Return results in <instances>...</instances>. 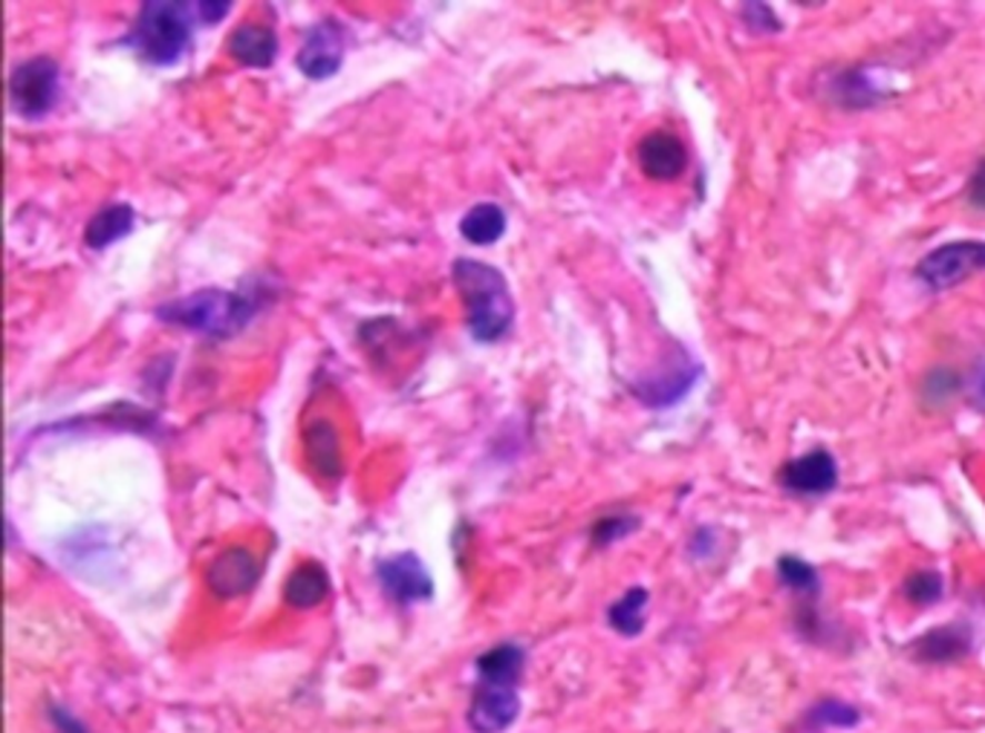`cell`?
I'll list each match as a JSON object with an SVG mask.
<instances>
[{
  "instance_id": "7a4b0ae2",
  "label": "cell",
  "mask_w": 985,
  "mask_h": 733,
  "mask_svg": "<svg viewBox=\"0 0 985 733\" xmlns=\"http://www.w3.org/2000/svg\"><path fill=\"white\" fill-rule=\"evenodd\" d=\"M197 3L148 0L137 12V21L125 36V47L145 58L148 64H177L186 56L195 27L200 23Z\"/></svg>"
},
{
  "instance_id": "8992f818",
  "label": "cell",
  "mask_w": 985,
  "mask_h": 733,
  "mask_svg": "<svg viewBox=\"0 0 985 733\" xmlns=\"http://www.w3.org/2000/svg\"><path fill=\"white\" fill-rule=\"evenodd\" d=\"M699 375H703V366H699L697 361H690L688 355L679 350L676 359L665 361L661 370H654V373H648L645 379L634 381L630 390H634L636 399H639L641 404H648V408L654 410L674 408L676 402H683L685 395L694 390Z\"/></svg>"
},
{
  "instance_id": "2e32d148",
  "label": "cell",
  "mask_w": 985,
  "mask_h": 733,
  "mask_svg": "<svg viewBox=\"0 0 985 733\" xmlns=\"http://www.w3.org/2000/svg\"><path fill=\"white\" fill-rule=\"evenodd\" d=\"M526 655L518 644H500L491 647L477 659V676L480 684H497V687H518L524 676Z\"/></svg>"
},
{
  "instance_id": "d4e9b609",
  "label": "cell",
  "mask_w": 985,
  "mask_h": 733,
  "mask_svg": "<svg viewBox=\"0 0 985 733\" xmlns=\"http://www.w3.org/2000/svg\"><path fill=\"white\" fill-rule=\"evenodd\" d=\"M858 711L853 705H844V702H835V699H827V702H820L815 705L813 711V722L824 727H856L858 725Z\"/></svg>"
},
{
  "instance_id": "4dcf8cb0",
  "label": "cell",
  "mask_w": 985,
  "mask_h": 733,
  "mask_svg": "<svg viewBox=\"0 0 985 733\" xmlns=\"http://www.w3.org/2000/svg\"><path fill=\"white\" fill-rule=\"evenodd\" d=\"M714 552V529H699L690 540V554L694 558H708Z\"/></svg>"
},
{
  "instance_id": "ffe728a7",
  "label": "cell",
  "mask_w": 985,
  "mask_h": 733,
  "mask_svg": "<svg viewBox=\"0 0 985 733\" xmlns=\"http://www.w3.org/2000/svg\"><path fill=\"white\" fill-rule=\"evenodd\" d=\"M829 96H833L835 104H842L847 110H864L873 108L882 93L870 81L864 79L862 70H844L838 72L833 81H829Z\"/></svg>"
},
{
  "instance_id": "30bf717a",
  "label": "cell",
  "mask_w": 985,
  "mask_h": 733,
  "mask_svg": "<svg viewBox=\"0 0 985 733\" xmlns=\"http://www.w3.org/2000/svg\"><path fill=\"white\" fill-rule=\"evenodd\" d=\"M520 716L518 687H497V684H477L468 725L475 733H504Z\"/></svg>"
},
{
  "instance_id": "484cf974",
  "label": "cell",
  "mask_w": 985,
  "mask_h": 733,
  "mask_svg": "<svg viewBox=\"0 0 985 733\" xmlns=\"http://www.w3.org/2000/svg\"><path fill=\"white\" fill-rule=\"evenodd\" d=\"M743 21L752 32H777L780 21H777L775 9L769 3H746L743 7Z\"/></svg>"
},
{
  "instance_id": "9a60e30c",
  "label": "cell",
  "mask_w": 985,
  "mask_h": 733,
  "mask_svg": "<svg viewBox=\"0 0 985 733\" xmlns=\"http://www.w3.org/2000/svg\"><path fill=\"white\" fill-rule=\"evenodd\" d=\"M304 448H307V460L316 468V474L327 476V480L341 476V448H338V436L327 419H316L304 431Z\"/></svg>"
},
{
  "instance_id": "cb8c5ba5",
  "label": "cell",
  "mask_w": 985,
  "mask_h": 733,
  "mask_svg": "<svg viewBox=\"0 0 985 733\" xmlns=\"http://www.w3.org/2000/svg\"><path fill=\"white\" fill-rule=\"evenodd\" d=\"M636 529H639V518H634V514H613V518L596 520L590 538L598 549H607L613 543L625 540L627 534H634Z\"/></svg>"
},
{
  "instance_id": "ba28073f",
  "label": "cell",
  "mask_w": 985,
  "mask_h": 733,
  "mask_svg": "<svg viewBox=\"0 0 985 733\" xmlns=\"http://www.w3.org/2000/svg\"><path fill=\"white\" fill-rule=\"evenodd\" d=\"M376 575H379L385 595L396 604H419V601H428L434 595L431 572L425 569L422 558H417L414 552H399L388 561H381Z\"/></svg>"
},
{
  "instance_id": "1f68e13d",
  "label": "cell",
  "mask_w": 985,
  "mask_h": 733,
  "mask_svg": "<svg viewBox=\"0 0 985 733\" xmlns=\"http://www.w3.org/2000/svg\"><path fill=\"white\" fill-rule=\"evenodd\" d=\"M974 399L977 404H985V364L977 366V373H974Z\"/></svg>"
},
{
  "instance_id": "6da1fadb",
  "label": "cell",
  "mask_w": 985,
  "mask_h": 733,
  "mask_svg": "<svg viewBox=\"0 0 985 733\" xmlns=\"http://www.w3.org/2000/svg\"><path fill=\"white\" fill-rule=\"evenodd\" d=\"M451 281L466 303V324L477 341H497L515 321V301L504 272L475 258L451 263Z\"/></svg>"
},
{
  "instance_id": "4fadbf2b",
  "label": "cell",
  "mask_w": 985,
  "mask_h": 733,
  "mask_svg": "<svg viewBox=\"0 0 985 733\" xmlns=\"http://www.w3.org/2000/svg\"><path fill=\"white\" fill-rule=\"evenodd\" d=\"M226 50L243 67L267 70V67H272L275 56H278V36L269 27H263V23H240L229 36Z\"/></svg>"
},
{
  "instance_id": "52a82bcc",
  "label": "cell",
  "mask_w": 985,
  "mask_h": 733,
  "mask_svg": "<svg viewBox=\"0 0 985 733\" xmlns=\"http://www.w3.org/2000/svg\"><path fill=\"white\" fill-rule=\"evenodd\" d=\"M345 47H347L345 27L338 21H332V18H325V21H318L316 27L304 36L301 50H298L296 56L298 70L312 81L330 79V76H336L338 72V67H341Z\"/></svg>"
},
{
  "instance_id": "603a6c76",
  "label": "cell",
  "mask_w": 985,
  "mask_h": 733,
  "mask_svg": "<svg viewBox=\"0 0 985 733\" xmlns=\"http://www.w3.org/2000/svg\"><path fill=\"white\" fill-rule=\"evenodd\" d=\"M945 581L936 569H919L905 581V598L916 606H931L943 598Z\"/></svg>"
},
{
  "instance_id": "83f0119b",
  "label": "cell",
  "mask_w": 985,
  "mask_h": 733,
  "mask_svg": "<svg viewBox=\"0 0 985 733\" xmlns=\"http://www.w3.org/2000/svg\"><path fill=\"white\" fill-rule=\"evenodd\" d=\"M968 202H972L977 211H985V159L977 165V171L972 173V182H968V191H965Z\"/></svg>"
},
{
  "instance_id": "3957f363",
  "label": "cell",
  "mask_w": 985,
  "mask_h": 733,
  "mask_svg": "<svg viewBox=\"0 0 985 733\" xmlns=\"http://www.w3.org/2000/svg\"><path fill=\"white\" fill-rule=\"evenodd\" d=\"M255 312H258V303L243 292L200 289L186 298L162 303L157 318L166 324L182 327V330L211 335V339H231L252 321Z\"/></svg>"
},
{
  "instance_id": "8fae6325",
  "label": "cell",
  "mask_w": 985,
  "mask_h": 733,
  "mask_svg": "<svg viewBox=\"0 0 985 733\" xmlns=\"http://www.w3.org/2000/svg\"><path fill=\"white\" fill-rule=\"evenodd\" d=\"M636 159H639L641 173L659 182L676 180L688 168V151H685L683 139L668 130H654L641 139L636 148Z\"/></svg>"
},
{
  "instance_id": "5bb4252c",
  "label": "cell",
  "mask_w": 985,
  "mask_h": 733,
  "mask_svg": "<svg viewBox=\"0 0 985 733\" xmlns=\"http://www.w3.org/2000/svg\"><path fill=\"white\" fill-rule=\"evenodd\" d=\"M330 595V575L321 563H301L283 583V598L296 610H312Z\"/></svg>"
},
{
  "instance_id": "4316f807",
  "label": "cell",
  "mask_w": 985,
  "mask_h": 733,
  "mask_svg": "<svg viewBox=\"0 0 985 733\" xmlns=\"http://www.w3.org/2000/svg\"><path fill=\"white\" fill-rule=\"evenodd\" d=\"M957 375H951L948 370H936V373H931L928 379H925V384H922V393H925V399H928L931 404H943L945 399H948L951 393H957Z\"/></svg>"
},
{
  "instance_id": "7c38bea8",
  "label": "cell",
  "mask_w": 985,
  "mask_h": 733,
  "mask_svg": "<svg viewBox=\"0 0 985 733\" xmlns=\"http://www.w3.org/2000/svg\"><path fill=\"white\" fill-rule=\"evenodd\" d=\"M260 575V566L252 552L235 546L226 549L209 569V590L217 598H238L252 590Z\"/></svg>"
},
{
  "instance_id": "7402d4cb",
  "label": "cell",
  "mask_w": 985,
  "mask_h": 733,
  "mask_svg": "<svg viewBox=\"0 0 985 733\" xmlns=\"http://www.w3.org/2000/svg\"><path fill=\"white\" fill-rule=\"evenodd\" d=\"M777 575L780 581L789 586L792 592H798V595L806 598H815L820 590V578L813 566L800 558H792V554H784L780 561H777Z\"/></svg>"
},
{
  "instance_id": "ac0fdd59",
  "label": "cell",
  "mask_w": 985,
  "mask_h": 733,
  "mask_svg": "<svg viewBox=\"0 0 985 733\" xmlns=\"http://www.w3.org/2000/svg\"><path fill=\"white\" fill-rule=\"evenodd\" d=\"M968 647H972L968 630L939 626V630H931L916 641V655L922 662H954V659H963Z\"/></svg>"
},
{
  "instance_id": "44dd1931",
  "label": "cell",
  "mask_w": 985,
  "mask_h": 733,
  "mask_svg": "<svg viewBox=\"0 0 985 733\" xmlns=\"http://www.w3.org/2000/svg\"><path fill=\"white\" fill-rule=\"evenodd\" d=\"M645 606H648V590L645 586H634L627 590L625 595L610 606L607 612V621L619 635L625 639H636V635L645 630Z\"/></svg>"
},
{
  "instance_id": "f1b7e54d",
  "label": "cell",
  "mask_w": 985,
  "mask_h": 733,
  "mask_svg": "<svg viewBox=\"0 0 985 733\" xmlns=\"http://www.w3.org/2000/svg\"><path fill=\"white\" fill-rule=\"evenodd\" d=\"M50 720L58 733H90L79 720H76V716H72V713H67L64 707H50Z\"/></svg>"
},
{
  "instance_id": "d6986e66",
  "label": "cell",
  "mask_w": 985,
  "mask_h": 733,
  "mask_svg": "<svg viewBox=\"0 0 985 733\" xmlns=\"http://www.w3.org/2000/svg\"><path fill=\"white\" fill-rule=\"evenodd\" d=\"M506 214L495 202H477L460 220V234L475 245H491L504 238Z\"/></svg>"
},
{
  "instance_id": "e0dca14e",
  "label": "cell",
  "mask_w": 985,
  "mask_h": 733,
  "mask_svg": "<svg viewBox=\"0 0 985 733\" xmlns=\"http://www.w3.org/2000/svg\"><path fill=\"white\" fill-rule=\"evenodd\" d=\"M133 225H137L133 209L125 205V202H116V205H108V209H101L99 214L90 217V223L84 229V243L90 249H96V252H101V249L113 245L116 240L128 238Z\"/></svg>"
},
{
  "instance_id": "9c48e42d",
  "label": "cell",
  "mask_w": 985,
  "mask_h": 733,
  "mask_svg": "<svg viewBox=\"0 0 985 733\" xmlns=\"http://www.w3.org/2000/svg\"><path fill=\"white\" fill-rule=\"evenodd\" d=\"M780 489L795 496H824L838 485V462L827 448H815L777 471Z\"/></svg>"
},
{
  "instance_id": "5b68a950",
  "label": "cell",
  "mask_w": 985,
  "mask_h": 733,
  "mask_svg": "<svg viewBox=\"0 0 985 733\" xmlns=\"http://www.w3.org/2000/svg\"><path fill=\"white\" fill-rule=\"evenodd\" d=\"M979 272H985V240H954L916 263V278L931 292H948Z\"/></svg>"
},
{
  "instance_id": "277c9868",
  "label": "cell",
  "mask_w": 985,
  "mask_h": 733,
  "mask_svg": "<svg viewBox=\"0 0 985 733\" xmlns=\"http://www.w3.org/2000/svg\"><path fill=\"white\" fill-rule=\"evenodd\" d=\"M61 99V70L52 58L21 61L9 76V104L27 122H41Z\"/></svg>"
},
{
  "instance_id": "f546056e",
  "label": "cell",
  "mask_w": 985,
  "mask_h": 733,
  "mask_svg": "<svg viewBox=\"0 0 985 733\" xmlns=\"http://www.w3.org/2000/svg\"><path fill=\"white\" fill-rule=\"evenodd\" d=\"M200 23H220L231 12V3H197Z\"/></svg>"
}]
</instances>
